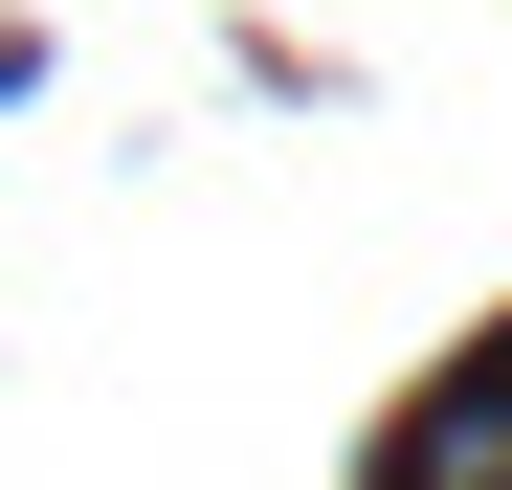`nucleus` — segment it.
Masks as SVG:
<instances>
[{
	"mask_svg": "<svg viewBox=\"0 0 512 490\" xmlns=\"http://www.w3.org/2000/svg\"><path fill=\"white\" fill-rule=\"evenodd\" d=\"M379 490H512V379H423L401 446H379Z\"/></svg>",
	"mask_w": 512,
	"mask_h": 490,
	"instance_id": "obj_1",
	"label": "nucleus"
}]
</instances>
